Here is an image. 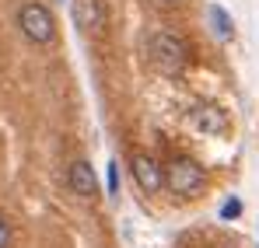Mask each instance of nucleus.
<instances>
[{"instance_id": "obj_6", "label": "nucleus", "mask_w": 259, "mask_h": 248, "mask_svg": "<svg viewBox=\"0 0 259 248\" xmlns=\"http://www.w3.org/2000/svg\"><path fill=\"white\" fill-rule=\"evenodd\" d=\"M189 123L196 126L200 133H210V136H221L228 129V116L217 109V105H196L189 112Z\"/></svg>"}, {"instance_id": "obj_10", "label": "nucleus", "mask_w": 259, "mask_h": 248, "mask_svg": "<svg viewBox=\"0 0 259 248\" xmlns=\"http://www.w3.org/2000/svg\"><path fill=\"white\" fill-rule=\"evenodd\" d=\"M238 213H242V200H228V203L221 207V217H224V220H231V217H238Z\"/></svg>"}, {"instance_id": "obj_7", "label": "nucleus", "mask_w": 259, "mask_h": 248, "mask_svg": "<svg viewBox=\"0 0 259 248\" xmlns=\"http://www.w3.org/2000/svg\"><path fill=\"white\" fill-rule=\"evenodd\" d=\"M67 182H70V189H74V196H81V200H91L95 196V171L88 161H74L70 171H67Z\"/></svg>"}, {"instance_id": "obj_12", "label": "nucleus", "mask_w": 259, "mask_h": 248, "mask_svg": "<svg viewBox=\"0 0 259 248\" xmlns=\"http://www.w3.org/2000/svg\"><path fill=\"white\" fill-rule=\"evenodd\" d=\"M56 4H67V0H56Z\"/></svg>"}, {"instance_id": "obj_3", "label": "nucleus", "mask_w": 259, "mask_h": 248, "mask_svg": "<svg viewBox=\"0 0 259 248\" xmlns=\"http://www.w3.org/2000/svg\"><path fill=\"white\" fill-rule=\"evenodd\" d=\"M203 168L196 165L193 158H175L168 171H165V182H168V189H172L175 196H193V192H200L203 189Z\"/></svg>"}, {"instance_id": "obj_9", "label": "nucleus", "mask_w": 259, "mask_h": 248, "mask_svg": "<svg viewBox=\"0 0 259 248\" xmlns=\"http://www.w3.org/2000/svg\"><path fill=\"white\" fill-rule=\"evenodd\" d=\"M109 196L112 200H119V161H109Z\"/></svg>"}, {"instance_id": "obj_11", "label": "nucleus", "mask_w": 259, "mask_h": 248, "mask_svg": "<svg viewBox=\"0 0 259 248\" xmlns=\"http://www.w3.org/2000/svg\"><path fill=\"white\" fill-rule=\"evenodd\" d=\"M11 245V227H7V220L0 217V248H7Z\"/></svg>"}, {"instance_id": "obj_8", "label": "nucleus", "mask_w": 259, "mask_h": 248, "mask_svg": "<svg viewBox=\"0 0 259 248\" xmlns=\"http://www.w3.org/2000/svg\"><path fill=\"white\" fill-rule=\"evenodd\" d=\"M207 18H210V28H214V35L221 42H228L235 35V21H231V14H228L221 4H210V7H207Z\"/></svg>"}, {"instance_id": "obj_13", "label": "nucleus", "mask_w": 259, "mask_h": 248, "mask_svg": "<svg viewBox=\"0 0 259 248\" xmlns=\"http://www.w3.org/2000/svg\"><path fill=\"white\" fill-rule=\"evenodd\" d=\"M165 4H175V0H165Z\"/></svg>"}, {"instance_id": "obj_5", "label": "nucleus", "mask_w": 259, "mask_h": 248, "mask_svg": "<svg viewBox=\"0 0 259 248\" xmlns=\"http://www.w3.org/2000/svg\"><path fill=\"white\" fill-rule=\"evenodd\" d=\"M74 25L84 35H98L105 28V4L102 0H74Z\"/></svg>"}, {"instance_id": "obj_1", "label": "nucleus", "mask_w": 259, "mask_h": 248, "mask_svg": "<svg viewBox=\"0 0 259 248\" xmlns=\"http://www.w3.org/2000/svg\"><path fill=\"white\" fill-rule=\"evenodd\" d=\"M147 60L161 70V74H182L186 70V63H189V45L182 42V35H175V32H154L151 39H147Z\"/></svg>"}, {"instance_id": "obj_2", "label": "nucleus", "mask_w": 259, "mask_h": 248, "mask_svg": "<svg viewBox=\"0 0 259 248\" xmlns=\"http://www.w3.org/2000/svg\"><path fill=\"white\" fill-rule=\"evenodd\" d=\"M18 28H21V35L32 42V45H49L53 35H56V21L49 14V7L39 4V0H28L18 11Z\"/></svg>"}, {"instance_id": "obj_4", "label": "nucleus", "mask_w": 259, "mask_h": 248, "mask_svg": "<svg viewBox=\"0 0 259 248\" xmlns=\"http://www.w3.org/2000/svg\"><path fill=\"white\" fill-rule=\"evenodd\" d=\"M130 168H133V178H137V185H140L147 196H154V192L165 185V171L158 168V161H154L151 154H133Z\"/></svg>"}]
</instances>
